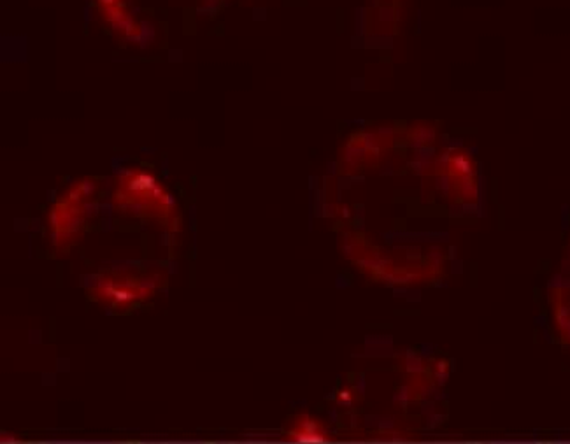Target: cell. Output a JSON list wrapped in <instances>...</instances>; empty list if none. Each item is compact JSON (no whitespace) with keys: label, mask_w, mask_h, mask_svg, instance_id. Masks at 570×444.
<instances>
[{"label":"cell","mask_w":570,"mask_h":444,"mask_svg":"<svg viewBox=\"0 0 570 444\" xmlns=\"http://www.w3.org/2000/svg\"><path fill=\"white\" fill-rule=\"evenodd\" d=\"M97 191L99 185L96 179H81L71 185L53 204L48 215V230L51 245L57 251H67L76 243L81 241Z\"/></svg>","instance_id":"2"},{"label":"cell","mask_w":570,"mask_h":444,"mask_svg":"<svg viewBox=\"0 0 570 444\" xmlns=\"http://www.w3.org/2000/svg\"><path fill=\"white\" fill-rule=\"evenodd\" d=\"M288 440L295 443H327V428L320 424L318 420L311 418L309 415H302L294 420L289 425Z\"/></svg>","instance_id":"4"},{"label":"cell","mask_w":570,"mask_h":444,"mask_svg":"<svg viewBox=\"0 0 570 444\" xmlns=\"http://www.w3.org/2000/svg\"><path fill=\"white\" fill-rule=\"evenodd\" d=\"M166 278L161 275H137L134 270H115L100 275L91 287V297L116 312H129L136 304L145 303L157 294Z\"/></svg>","instance_id":"3"},{"label":"cell","mask_w":570,"mask_h":444,"mask_svg":"<svg viewBox=\"0 0 570 444\" xmlns=\"http://www.w3.org/2000/svg\"><path fill=\"white\" fill-rule=\"evenodd\" d=\"M112 206L120 215L154 221L167 230H176V227L179 229L176 200L148 170H125L116 184Z\"/></svg>","instance_id":"1"}]
</instances>
